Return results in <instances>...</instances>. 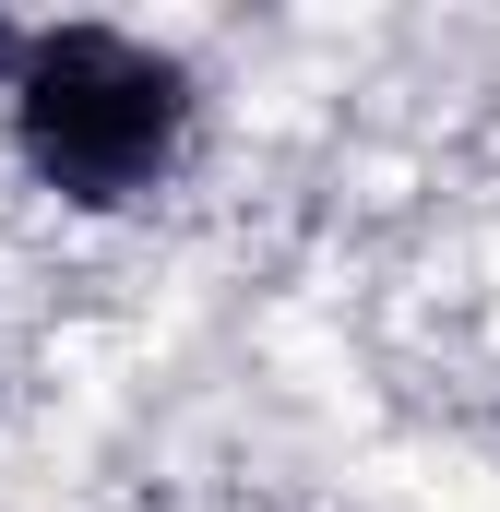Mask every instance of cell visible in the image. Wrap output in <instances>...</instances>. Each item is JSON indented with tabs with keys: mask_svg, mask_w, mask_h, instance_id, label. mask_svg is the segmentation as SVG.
I'll return each instance as SVG.
<instances>
[{
	"mask_svg": "<svg viewBox=\"0 0 500 512\" xmlns=\"http://www.w3.org/2000/svg\"><path fill=\"white\" fill-rule=\"evenodd\" d=\"M0 108H12V155L36 191H60L72 215H131L191 155L203 84L179 48H155L131 24H36Z\"/></svg>",
	"mask_w": 500,
	"mask_h": 512,
	"instance_id": "6da1fadb",
	"label": "cell"
},
{
	"mask_svg": "<svg viewBox=\"0 0 500 512\" xmlns=\"http://www.w3.org/2000/svg\"><path fill=\"white\" fill-rule=\"evenodd\" d=\"M24 36H36V24H12V12H0V96H12V72H24Z\"/></svg>",
	"mask_w": 500,
	"mask_h": 512,
	"instance_id": "7a4b0ae2",
	"label": "cell"
}]
</instances>
